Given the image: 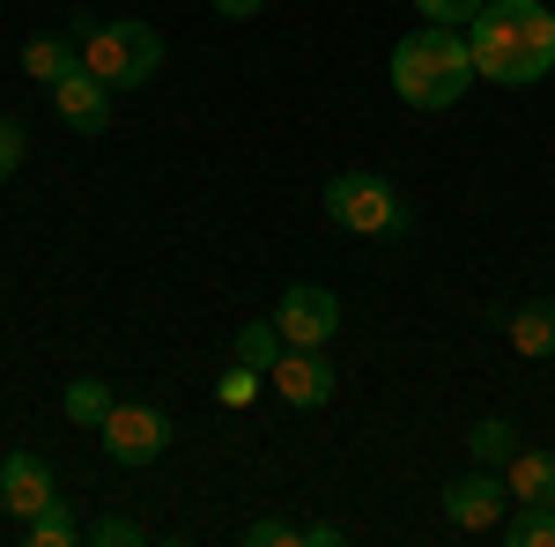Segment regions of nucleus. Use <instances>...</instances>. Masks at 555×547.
I'll return each mask as SVG.
<instances>
[{
	"instance_id": "1",
	"label": "nucleus",
	"mask_w": 555,
	"mask_h": 547,
	"mask_svg": "<svg viewBox=\"0 0 555 547\" xmlns=\"http://www.w3.org/2000/svg\"><path fill=\"white\" fill-rule=\"evenodd\" d=\"M474 75L496 89H533L555 75V15L541 0H489L467 23Z\"/></svg>"
},
{
	"instance_id": "2",
	"label": "nucleus",
	"mask_w": 555,
	"mask_h": 547,
	"mask_svg": "<svg viewBox=\"0 0 555 547\" xmlns=\"http://www.w3.org/2000/svg\"><path fill=\"white\" fill-rule=\"evenodd\" d=\"M385 82H392L400 104H415V112H452L481 82L474 75V52H467V30H444V23L408 30V38L392 44V60H385Z\"/></svg>"
},
{
	"instance_id": "3",
	"label": "nucleus",
	"mask_w": 555,
	"mask_h": 547,
	"mask_svg": "<svg viewBox=\"0 0 555 547\" xmlns=\"http://www.w3.org/2000/svg\"><path fill=\"white\" fill-rule=\"evenodd\" d=\"M75 52H82V67L112 89V96H119V89H141L164 67V38H156L149 23H89V30H75Z\"/></svg>"
},
{
	"instance_id": "4",
	"label": "nucleus",
	"mask_w": 555,
	"mask_h": 547,
	"mask_svg": "<svg viewBox=\"0 0 555 547\" xmlns=\"http://www.w3.org/2000/svg\"><path fill=\"white\" fill-rule=\"evenodd\" d=\"M319 208H326V222H334V230H348V237H400V230L415 222V214H408V200L385 185L378 170H341V178H326Z\"/></svg>"
},
{
	"instance_id": "5",
	"label": "nucleus",
	"mask_w": 555,
	"mask_h": 547,
	"mask_svg": "<svg viewBox=\"0 0 555 547\" xmlns=\"http://www.w3.org/2000/svg\"><path fill=\"white\" fill-rule=\"evenodd\" d=\"M437 510H444L452 533H496V525L512 518V489L496 481V466H474V473H460V481L437 489Z\"/></svg>"
},
{
	"instance_id": "6",
	"label": "nucleus",
	"mask_w": 555,
	"mask_h": 547,
	"mask_svg": "<svg viewBox=\"0 0 555 547\" xmlns=\"http://www.w3.org/2000/svg\"><path fill=\"white\" fill-rule=\"evenodd\" d=\"M96 437H104V452H112L119 466H156L164 452H171V437H178V429H171V415H164V407L119 400V407L104 415V429H96Z\"/></svg>"
},
{
	"instance_id": "7",
	"label": "nucleus",
	"mask_w": 555,
	"mask_h": 547,
	"mask_svg": "<svg viewBox=\"0 0 555 547\" xmlns=\"http://www.w3.org/2000/svg\"><path fill=\"white\" fill-rule=\"evenodd\" d=\"M274 326L289 348H326V340L341 334V296L319 289V282H297V289H282L274 303Z\"/></svg>"
},
{
	"instance_id": "8",
	"label": "nucleus",
	"mask_w": 555,
	"mask_h": 547,
	"mask_svg": "<svg viewBox=\"0 0 555 547\" xmlns=\"http://www.w3.org/2000/svg\"><path fill=\"white\" fill-rule=\"evenodd\" d=\"M52 496H60V473H52L44 452H8V459H0V510H8L15 525L38 518Z\"/></svg>"
},
{
	"instance_id": "9",
	"label": "nucleus",
	"mask_w": 555,
	"mask_h": 547,
	"mask_svg": "<svg viewBox=\"0 0 555 547\" xmlns=\"http://www.w3.org/2000/svg\"><path fill=\"white\" fill-rule=\"evenodd\" d=\"M274 392L289 400V407H326L334 392H341V370L326 363V348H282V363L267 370Z\"/></svg>"
},
{
	"instance_id": "10",
	"label": "nucleus",
	"mask_w": 555,
	"mask_h": 547,
	"mask_svg": "<svg viewBox=\"0 0 555 547\" xmlns=\"http://www.w3.org/2000/svg\"><path fill=\"white\" fill-rule=\"evenodd\" d=\"M52 112H60L75 133H104L112 127V89L96 82L89 67H75L67 82H52Z\"/></svg>"
},
{
	"instance_id": "11",
	"label": "nucleus",
	"mask_w": 555,
	"mask_h": 547,
	"mask_svg": "<svg viewBox=\"0 0 555 547\" xmlns=\"http://www.w3.org/2000/svg\"><path fill=\"white\" fill-rule=\"evenodd\" d=\"M504 489H512V504H555V452L518 444L504 459Z\"/></svg>"
},
{
	"instance_id": "12",
	"label": "nucleus",
	"mask_w": 555,
	"mask_h": 547,
	"mask_svg": "<svg viewBox=\"0 0 555 547\" xmlns=\"http://www.w3.org/2000/svg\"><path fill=\"white\" fill-rule=\"evenodd\" d=\"M504 340H512L518 355H555V296H533V303H518L512 318H504Z\"/></svg>"
},
{
	"instance_id": "13",
	"label": "nucleus",
	"mask_w": 555,
	"mask_h": 547,
	"mask_svg": "<svg viewBox=\"0 0 555 547\" xmlns=\"http://www.w3.org/2000/svg\"><path fill=\"white\" fill-rule=\"evenodd\" d=\"M75 67H82L75 38H52V30H44V38H23V75H30V82L52 89V82H67Z\"/></svg>"
},
{
	"instance_id": "14",
	"label": "nucleus",
	"mask_w": 555,
	"mask_h": 547,
	"mask_svg": "<svg viewBox=\"0 0 555 547\" xmlns=\"http://www.w3.org/2000/svg\"><path fill=\"white\" fill-rule=\"evenodd\" d=\"M82 541H89V525L60 504V496H52L38 518H23V547H82Z\"/></svg>"
},
{
	"instance_id": "15",
	"label": "nucleus",
	"mask_w": 555,
	"mask_h": 547,
	"mask_svg": "<svg viewBox=\"0 0 555 547\" xmlns=\"http://www.w3.org/2000/svg\"><path fill=\"white\" fill-rule=\"evenodd\" d=\"M60 407H67L75 429H104V415H112L119 400H112V385H104V378H75L67 392H60Z\"/></svg>"
},
{
	"instance_id": "16",
	"label": "nucleus",
	"mask_w": 555,
	"mask_h": 547,
	"mask_svg": "<svg viewBox=\"0 0 555 547\" xmlns=\"http://www.w3.org/2000/svg\"><path fill=\"white\" fill-rule=\"evenodd\" d=\"M496 533L512 547H555V504H512V518Z\"/></svg>"
},
{
	"instance_id": "17",
	"label": "nucleus",
	"mask_w": 555,
	"mask_h": 547,
	"mask_svg": "<svg viewBox=\"0 0 555 547\" xmlns=\"http://www.w3.org/2000/svg\"><path fill=\"white\" fill-rule=\"evenodd\" d=\"M282 348H289V340H282V326H274V318H253V326H237V363H253L259 378L282 363Z\"/></svg>"
},
{
	"instance_id": "18",
	"label": "nucleus",
	"mask_w": 555,
	"mask_h": 547,
	"mask_svg": "<svg viewBox=\"0 0 555 547\" xmlns=\"http://www.w3.org/2000/svg\"><path fill=\"white\" fill-rule=\"evenodd\" d=\"M467 452H474V466H504V459L518 452V429H512L504 415H481V421L467 429Z\"/></svg>"
},
{
	"instance_id": "19",
	"label": "nucleus",
	"mask_w": 555,
	"mask_h": 547,
	"mask_svg": "<svg viewBox=\"0 0 555 547\" xmlns=\"http://www.w3.org/2000/svg\"><path fill=\"white\" fill-rule=\"evenodd\" d=\"M481 8H489V0H415V15H423V23H444V30H467Z\"/></svg>"
},
{
	"instance_id": "20",
	"label": "nucleus",
	"mask_w": 555,
	"mask_h": 547,
	"mask_svg": "<svg viewBox=\"0 0 555 547\" xmlns=\"http://www.w3.org/2000/svg\"><path fill=\"white\" fill-rule=\"evenodd\" d=\"M253 392H259V370H253V363H230V370L215 378V400H222V407H253Z\"/></svg>"
},
{
	"instance_id": "21",
	"label": "nucleus",
	"mask_w": 555,
	"mask_h": 547,
	"mask_svg": "<svg viewBox=\"0 0 555 547\" xmlns=\"http://www.w3.org/2000/svg\"><path fill=\"white\" fill-rule=\"evenodd\" d=\"M245 541H253V547H297L304 525H289V518H253V525H245Z\"/></svg>"
},
{
	"instance_id": "22",
	"label": "nucleus",
	"mask_w": 555,
	"mask_h": 547,
	"mask_svg": "<svg viewBox=\"0 0 555 547\" xmlns=\"http://www.w3.org/2000/svg\"><path fill=\"white\" fill-rule=\"evenodd\" d=\"M133 541H141V525H133V518H119V510L89 525V547H133Z\"/></svg>"
},
{
	"instance_id": "23",
	"label": "nucleus",
	"mask_w": 555,
	"mask_h": 547,
	"mask_svg": "<svg viewBox=\"0 0 555 547\" xmlns=\"http://www.w3.org/2000/svg\"><path fill=\"white\" fill-rule=\"evenodd\" d=\"M15 170H23V127H15V119H0V185H8Z\"/></svg>"
},
{
	"instance_id": "24",
	"label": "nucleus",
	"mask_w": 555,
	"mask_h": 547,
	"mask_svg": "<svg viewBox=\"0 0 555 547\" xmlns=\"http://www.w3.org/2000/svg\"><path fill=\"white\" fill-rule=\"evenodd\" d=\"M215 15H222V23H253L259 8H267V0H208Z\"/></svg>"
},
{
	"instance_id": "25",
	"label": "nucleus",
	"mask_w": 555,
	"mask_h": 547,
	"mask_svg": "<svg viewBox=\"0 0 555 547\" xmlns=\"http://www.w3.org/2000/svg\"><path fill=\"white\" fill-rule=\"evenodd\" d=\"M348 541V533H341V525H326V518H319V525H304V547H341Z\"/></svg>"
}]
</instances>
